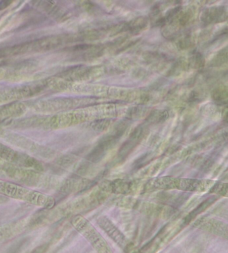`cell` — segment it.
Segmentation results:
<instances>
[{"label": "cell", "instance_id": "obj_1", "mask_svg": "<svg viewBox=\"0 0 228 253\" xmlns=\"http://www.w3.org/2000/svg\"><path fill=\"white\" fill-rule=\"evenodd\" d=\"M0 194L27 201L44 208L51 209L55 204L52 197L1 180H0Z\"/></svg>", "mask_w": 228, "mask_h": 253}]
</instances>
